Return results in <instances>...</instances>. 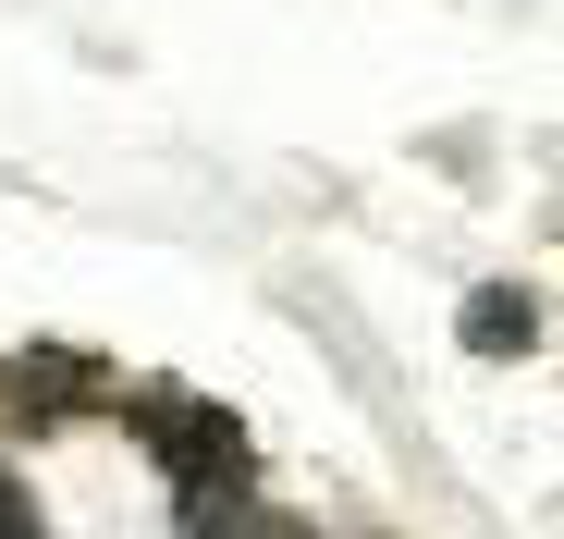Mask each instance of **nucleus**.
I'll return each mask as SVG.
<instances>
[{
	"instance_id": "obj_4",
	"label": "nucleus",
	"mask_w": 564,
	"mask_h": 539,
	"mask_svg": "<svg viewBox=\"0 0 564 539\" xmlns=\"http://www.w3.org/2000/svg\"><path fill=\"white\" fill-rule=\"evenodd\" d=\"M0 539H37V503H25L13 479H0Z\"/></svg>"
},
{
	"instance_id": "obj_2",
	"label": "nucleus",
	"mask_w": 564,
	"mask_h": 539,
	"mask_svg": "<svg viewBox=\"0 0 564 539\" xmlns=\"http://www.w3.org/2000/svg\"><path fill=\"white\" fill-rule=\"evenodd\" d=\"M99 355H0V405H25V417H74V405H99Z\"/></svg>"
},
{
	"instance_id": "obj_3",
	"label": "nucleus",
	"mask_w": 564,
	"mask_h": 539,
	"mask_svg": "<svg viewBox=\"0 0 564 539\" xmlns=\"http://www.w3.org/2000/svg\"><path fill=\"white\" fill-rule=\"evenodd\" d=\"M466 343H479V355H528L540 343V295H516V283L466 295Z\"/></svg>"
},
{
	"instance_id": "obj_1",
	"label": "nucleus",
	"mask_w": 564,
	"mask_h": 539,
	"mask_svg": "<svg viewBox=\"0 0 564 539\" xmlns=\"http://www.w3.org/2000/svg\"><path fill=\"white\" fill-rule=\"evenodd\" d=\"M148 454L184 479V503H209V479H246V429L221 417V405H148Z\"/></svg>"
}]
</instances>
